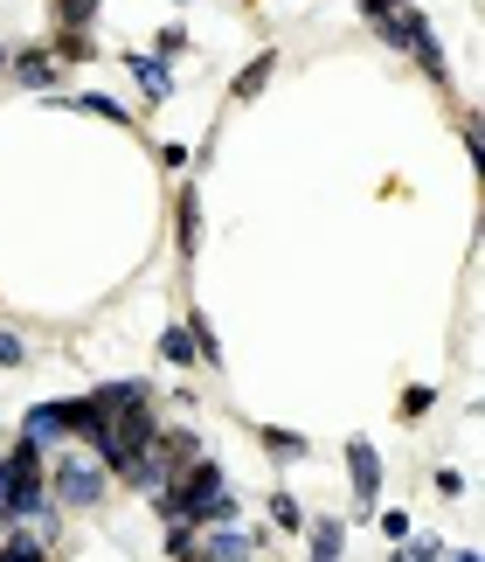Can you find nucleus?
Segmentation results:
<instances>
[{"label": "nucleus", "mask_w": 485, "mask_h": 562, "mask_svg": "<svg viewBox=\"0 0 485 562\" xmlns=\"http://www.w3.org/2000/svg\"><path fill=\"white\" fill-rule=\"evenodd\" d=\"M153 430H160V409H153V403H132V409H119V417H104L83 445H91V459H98L104 472H125V465L153 445Z\"/></svg>", "instance_id": "1"}, {"label": "nucleus", "mask_w": 485, "mask_h": 562, "mask_svg": "<svg viewBox=\"0 0 485 562\" xmlns=\"http://www.w3.org/2000/svg\"><path fill=\"white\" fill-rule=\"evenodd\" d=\"M104 472L98 459H56V472H49V501H63L70 514H91V507H104Z\"/></svg>", "instance_id": "2"}, {"label": "nucleus", "mask_w": 485, "mask_h": 562, "mask_svg": "<svg viewBox=\"0 0 485 562\" xmlns=\"http://www.w3.org/2000/svg\"><path fill=\"white\" fill-rule=\"evenodd\" d=\"M347 480H354V507L361 514L382 507V451L368 438H347Z\"/></svg>", "instance_id": "3"}, {"label": "nucleus", "mask_w": 485, "mask_h": 562, "mask_svg": "<svg viewBox=\"0 0 485 562\" xmlns=\"http://www.w3.org/2000/svg\"><path fill=\"white\" fill-rule=\"evenodd\" d=\"M181 562H257V535H243V528H202Z\"/></svg>", "instance_id": "4"}, {"label": "nucleus", "mask_w": 485, "mask_h": 562, "mask_svg": "<svg viewBox=\"0 0 485 562\" xmlns=\"http://www.w3.org/2000/svg\"><path fill=\"white\" fill-rule=\"evenodd\" d=\"M8 77L21 83V91H49V98L63 91V63H56L49 49H21V56L8 63Z\"/></svg>", "instance_id": "5"}, {"label": "nucleus", "mask_w": 485, "mask_h": 562, "mask_svg": "<svg viewBox=\"0 0 485 562\" xmlns=\"http://www.w3.org/2000/svg\"><path fill=\"white\" fill-rule=\"evenodd\" d=\"M125 70H132V83H139V98H146V104H167V98H173V63H167V56L139 49V56L125 63Z\"/></svg>", "instance_id": "6"}, {"label": "nucleus", "mask_w": 485, "mask_h": 562, "mask_svg": "<svg viewBox=\"0 0 485 562\" xmlns=\"http://www.w3.org/2000/svg\"><path fill=\"white\" fill-rule=\"evenodd\" d=\"M21 438H29L35 451H56L63 438H70V424H63V403H29V417H21Z\"/></svg>", "instance_id": "7"}, {"label": "nucleus", "mask_w": 485, "mask_h": 562, "mask_svg": "<svg viewBox=\"0 0 485 562\" xmlns=\"http://www.w3.org/2000/svg\"><path fill=\"white\" fill-rule=\"evenodd\" d=\"M173 229H181V236H173V250H181V257H194V250H202V188H181V202H173Z\"/></svg>", "instance_id": "8"}, {"label": "nucleus", "mask_w": 485, "mask_h": 562, "mask_svg": "<svg viewBox=\"0 0 485 562\" xmlns=\"http://www.w3.org/2000/svg\"><path fill=\"white\" fill-rule=\"evenodd\" d=\"M305 549H313L305 562H340V555H347V521H340V514L313 521V528H305Z\"/></svg>", "instance_id": "9"}, {"label": "nucleus", "mask_w": 485, "mask_h": 562, "mask_svg": "<svg viewBox=\"0 0 485 562\" xmlns=\"http://www.w3.org/2000/svg\"><path fill=\"white\" fill-rule=\"evenodd\" d=\"M98 8H104V0H49V14H56V35H91Z\"/></svg>", "instance_id": "10"}, {"label": "nucleus", "mask_w": 485, "mask_h": 562, "mask_svg": "<svg viewBox=\"0 0 485 562\" xmlns=\"http://www.w3.org/2000/svg\"><path fill=\"white\" fill-rule=\"evenodd\" d=\"M160 361L188 369V361H202V348H194V334H188V327H160Z\"/></svg>", "instance_id": "11"}, {"label": "nucleus", "mask_w": 485, "mask_h": 562, "mask_svg": "<svg viewBox=\"0 0 485 562\" xmlns=\"http://www.w3.org/2000/svg\"><path fill=\"white\" fill-rule=\"evenodd\" d=\"M70 104H77V112H91V119H104V125H132V112H125L119 98H104V91H77Z\"/></svg>", "instance_id": "12"}, {"label": "nucleus", "mask_w": 485, "mask_h": 562, "mask_svg": "<svg viewBox=\"0 0 485 562\" xmlns=\"http://www.w3.org/2000/svg\"><path fill=\"white\" fill-rule=\"evenodd\" d=\"M271 70H278V56H257V63H243V77H236V104H250L263 83H271Z\"/></svg>", "instance_id": "13"}, {"label": "nucleus", "mask_w": 485, "mask_h": 562, "mask_svg": "<svg viewBox=\"0 0 485 562\" xmlns=\"http://www.w3.org/2000/svg\"><path fill=\"white\" fill-rule=\"evenodd\" d=\"M263 451H278V459H305V430H284V424H263Z\"/></svg>", "instance_id": "14"}, {"label": "nucleus", "mask_w": 485, "mask_h": 562, "mask_svg": "<svg viewBox=\"0 0 485 562\" xmlns=\"http://www.w3.org/2000/svg\"><path fill=\"white\" fill-rule=\"evenodd\" d=\"M271 528H278V535H298V528H305V507H298L284 486L271 493Z\"/></svg>", "instance_id": "15"}, {"label": "nucleus", "mask_w": 485, "mask_h": 562, "mask_svg": "<svg viewBox=\"0 0 485 562\" xmlns=\"http://www.w3.org/2000/svg\"><path fill=\"white\" fill-rule=\"evenodd\" d=\"M0 562H49V549H42V535H8V542H0Z\"/></svg>", "instance_id": "16"}, {"label": "nucleus", "mask_w": 485, "mask_h": 562, "mask_svg": "<svg viewBox=\"0 0 485 562\" xmlns=\"http://www.w3.org/2000/svg\"><path fill=\"white\" fill-rule=\"evenodd\" d=\"M444 555H451V549L437 542V535H416V542H403V549H395L388 562H444Z\"/></svg>", "instance_id": "17"}, {"label": "nucleus", "mask_w": 485, "mask_h": 562, "mask_svg": "<svg viewBox=\"0 0 485 562\" xmlns=\"http://www.w3.org/2000/svg\"><path fill=\"white\" fill-rule=\"evenodd\" d=\"M49 56H56V63H91V56H98V42H91V35H56V42H49Z\"/></svg>", "instance_id": "18"}, {"label": "nucleus", "mask_w": 485, "mask_h": 562, "mask_svg": "<svg viewBox=\"0 0 485 562\" xmlns=\"http://www.w3.org/2000/svg\"><path fill=\"white\" fill-rule=\"evenodd\" d=\"M430 409H437V389H430V382L403 389V417H409V424H416V417H430Z\"/></svg>", "instance_id": "19"}, {"label": "nucleus", "mask_w": 485, "mask_h": 562, "mask_svg": "<svg viewBox=\"0 0 485 562\" xmlns=\"http://www.w3.org/2000/svg\"><path fill=\"white\" fill-rule=\"evenodd\" d=\"M0 369H29V340L0 327Z\"/></svg>", "instance_id": "20"}, {"label": "nucleus", "mask_w": 485, "mask_h": 562, "mask_svg": "<svg viewBox=\"0 0 485 562\" xmlns=\"http://www.w3.org/2000/svg\"><path fill=\"white\" fill-rule=\"evenodd\" d=\"M188 49V29H181V21H167V29H160V49H153V56H181Z\"/></svg>", "instance_id": "21"}, {"label": "nucleus", "mask_w": 485, "mask_h": 562, "mask_svg": "<svg viewBox=\"0 0 485 562\" xmlns=\"http://www.w3.org/2000/svg\"><path fill=\"white\" fill-rule=\"evenodd\" d=\"M374 521H382L388 542H409V514H395V507H388V514H374Z\"/></svg>", "instance_id": "22"}, {"label": "nucleus", "mask_w": 485, "mask_h": 562, "mask_svg": "<svg viewBox=\"0 0 485 562\" xmlns=\"http://www.w3.org/2000/svg\"><path fill=\"white\" fill-rule=\"evenodd\" d=\"M395 8H409V0H361V14H368V21H382V14H395Z\"/></svg>", "instance_id": "23"}, {"label": "nucleus", "mask_w": 485, "mask_h": 562, "mask_svg": "<svg viewBox=\"0 0 485 562\" xmlns=\"http://www.w3.org/2000/svg\"><path fill=\"white\" fill-rule=\"evenodd\" d=\"M8 63H14V49H8V42H0V77H8Z\"/></svg>", "instance_id": "24"}]
</instances>
